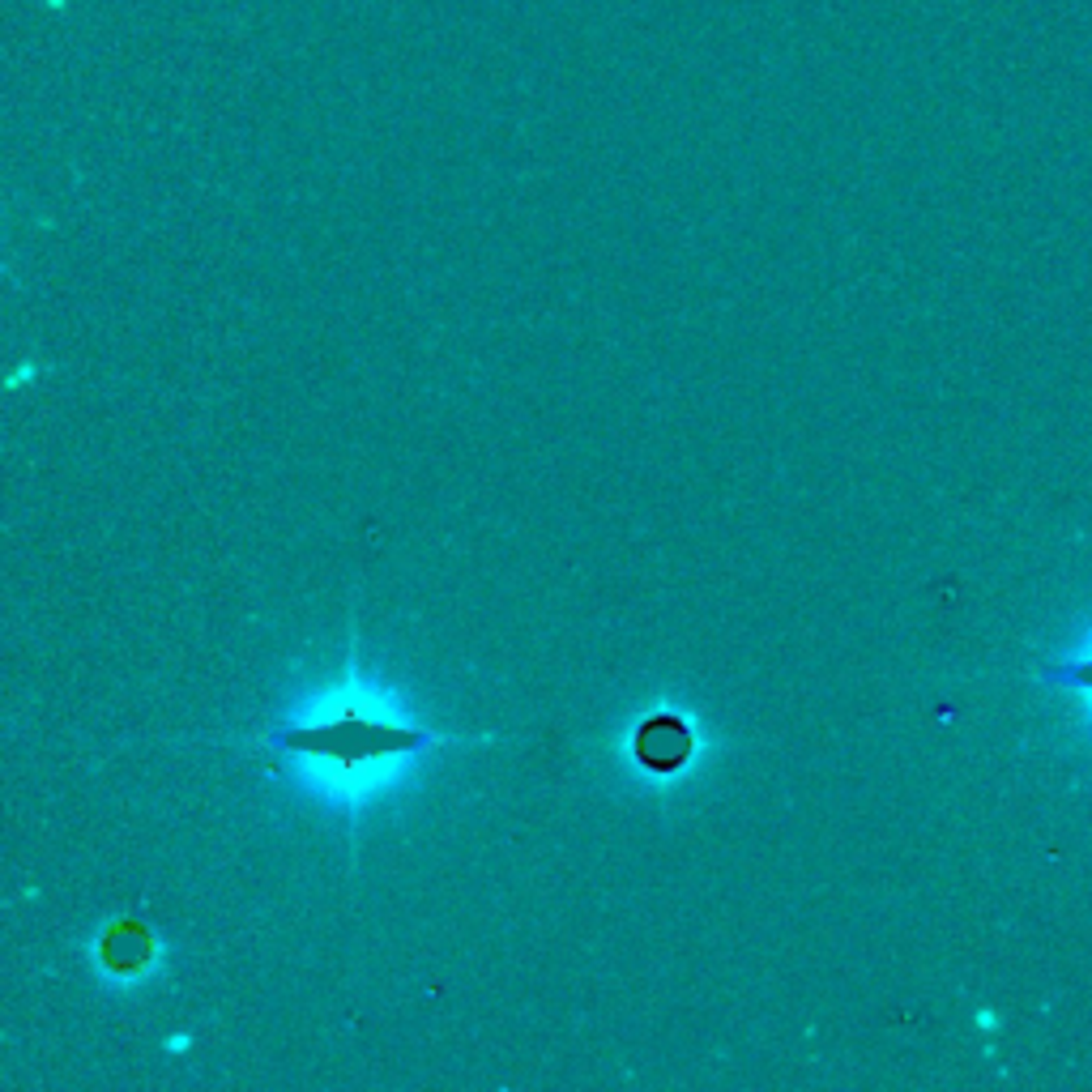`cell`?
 I'll use <instances>...</instances> for the list:
<instances>
[{"label": "cell", "mask_w": 1092, "mask_h": 1092, "mask_svg": "<svg viewBox=\"0 0 1092 1092\" xmlns=\"http://www.w3.org/2000/svg\"><path fill=\"white\" fill-rule=\"evenodd\" d=\"M687 751H692V734H687V726L674 721V717H653L648 726H641V734H636V755H641V764L657 768V773L679 768V764L687 760Z\"/></svg>", "instance_id": "3957f363"}, {"label": "cell", "mask_w": 1092, "mask_h": 1092, "mask_svg": "<svg viewBox=\"0 0 1092 1092\" xmlns=\"http://www.w3.org/2000/svg\"><path fill=\"white\" fill-rule=\"evenodd\" d=\"M273 743L286 747V751H299V755H325L333 764H363V760H380V755H393V751L427 747L436 739L423 734V730H401V726H389V721L363 717V713H342V717H333L325 726L282 730Z\"/></svg>", "instance_id": "6da1fadb"}, {"label": "cell", "mask_w": 1092, "mask_h": 1092, "mask_svg": "<svg viewBox=\"0 0 1092 1092\" xmlns=\"http://www.w3.org/2000/svg\"><path fill=\"white\" fill-rule=\"evenodd\" d=\"M1037 679L1045 687L1062 692L1071 704H1080V713H1084V721L1092 730V628H1084L1080 641H1071L1045 670H1037Z\"/></svg>", "instance_id": "7a4b0ae2"}]
</instances>
